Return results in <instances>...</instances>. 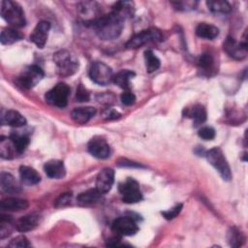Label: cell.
Returning a JSON list of instances; mask_svg holds the SVG:
<instances>
[{
  "label": "cell",
  "instance_id": "1",
  "mask_svg": "<svg viewBox=\"0 0 248 248\" xmlns=\"http://www.w3.org/2000/svg\"><path fill=\"white\" fill-rule=\"evenodd\" d=\"M124 20L125 18L123 16L111 11L109 14L89 20L88 24L95 30L100 39L112 40L121 34Z\"/></svg>",
  "mask_w": 248,
  "mask_h": 248
},
{
  "label": "cell",
  "instance_id": "2",
  "mask_svg": "<svg viewBox=\"0 0 248 248\" xmlns=\"http://www.w3.org/2000/svg\"><path fill=\"white\" fill-rule=\"evenodd\" d=\"M53 61L56 65L57 74L60 77H69L74 75L78 69V60L67 49H60L53 54Z\"/></svg>",
  "mask_w": 248,
  "mask_h": 248
},
{
  "label": "cell",
  "instance_id": "3",
  "mask_svg": "<svg viewBox=\"0 0 248 248\" xmlns=\"http://www.w3.org/2000/svg\"><path fill=\"white\" fill-rule=\"evenodd\" d=\"M1 16L14 28H20L26 24L24 12L21 6L11 0L1 2Z\"/></svg>",
  "mask_w": 248,
  "mask_h": 248
},
{
  "label": "cell",
  "instance_id": "4",
  "mask_svg": "<svg viewBox=\"0 0 248 248\" xmlns=\"http://www.w3.org/2000/svg\"><path fill=\"white\" fill-rule=\"evenodd\" d=\"M204 155L209 164L219 172L224 180L230 181L232 179L230 165L220 147H213L206 151Z\"/></svg>",
  "mask_w": 248,
  "mask_h": 248
},
{
  "label": "cell",
  "instance_id": "5",
  "mask_svg": "<svg viewBox=\"0 0 248 248\" xmlns=\"http://www.w3.org/2000/svg\"><path fill=\"white\" fill-rule=\"evenodd\" d=\"M44 76L45 74L41 67L38 65H29L21 71L20 75L17 77L16 82L22 88L30 89L37 85Z\"/></svg>",
  "mask_w": 248,
  "mask_h": 248
},
{
  "label": "cell",
  "instance_id": "6",
  "mask_svg": "<svg viewBox=\"0 0 248 248\" xmlns=\"http://www.w3.org/2000/svg\"><path fill=\"white\" fill-rule=\"evenodd\" d=\"M71 89L68 84L64 82L57 83L54 87L48 90L45 95V100L47 104L58 107L64 108L68 104V98L70 96Z\"/></svg>",
  "mask_w": 248,
  "mask_h": 248
},
{
  "label": "cell",
  "instance_id": "7",
  "mask_svg": "<svg viewBox=\"0 0 248 248\" xmlns=\"http://www.w3.org/2000/svg\"><path fill=\"white\" fill-rule=\"evenodd\" d=\"M90 78L99 85H108L112 81L113 73L109 66L101 61L93 62L89 68Z\"/></svg>",
  "mask_w": 248,
  "mask_h": 248
},
{
  "label": "cell",
  "instance_id": "8",
  "mask_svg": "<svg viewBox=\"0 0 248 248\" xmlns=\"http://www.w3.org/2000/svg\"><path fill=\"white\" fill-rule=\"evenodd\" d=\"M118 190L122 196V201L125 203H136L142 200V194L139 183L131 177H128L125 182L120 183Z\"/></svg>",
  "mask_w": 248,
  "mask_h": 248
},
{
  "label": "cell",
  "instance_id": "9",
  "mask_svg": "<svg viewBox=\"0 0 248 248\" xmlns=\"http://www.w3.org/2000/svg\"><path fill=\"white\" fill-rule=\"evenodd\" d=\"M162 40V34L159 30L151 28L143 30L136 35H134L127 43V48H138L147 43L160 42Z\"/></svg>",
  "mask_w": 248,
  "mask_h": 248
},
{
  "label": "cell",
  "instance_id": "10",
  "mask_svg": "<svg viewBox=\"0 0 248 248\" xmlns=\"http://www.w3.org/2000/svg\"><path fill=\"white\" fill-rule=\"evenodd\" d=\"M111 230L118 235H134L139 231L137 221L132 216H121L116 218L111 224Z\"/></svg>",
  "mask_w": 248,
  "mask_h": 248
},
{
  "label": "cell",
  "instance_id": "11",
  "mask_svg": "<svg viewBox=\"0 0 248 248\" xmlns=\"http://www.w3.org/2000/svg\"><path fill=\"white\" fill-rule=\"evenodd\" d=\"M224 50L229 56L235 60H242L247 55V42H236L233 38L228 37L223 44Z\"/></svg>",
  "mask_w": 248,
  "mask_h": 248
},
{
  "label": "cell",
  "instance_id": "12",
  "mask_svg": "<svg viewBox=\"0 0 248 248\" xmlns=\"http://www.w3.org/2000/svg\"><path fill=\"white\" fill-rule=\"evenodd\" d=\"M89 153L98 159H107L110 156V147L102 137L92 138L87 145Z\"/></svg>",
  "mask_w": 248,
  "mask_h": 248
},
{
  "label": "cell",
  "instance_id": "13",
  "mask_svg": "<svg viewBox=\"0 0 248 248\" xmlns=\"http://www.w3.org/2000/svg\"><path fill=\"white\" fill-rule=\"evenodd\" d=\"M114 182V170L110 168L103 169L96 177V189L101 194L108 193Z\"/></svg>",
  "mask_w": 248,
  "mask_h": 248
},
{
  "label": "cell",
  "instance_id": "14",
  "mask_svg": "<svg viewBox=\"0 0 248 248\" xmlns=\"http://www.w3.org/2000/svg\"><path fill=\"white\" fill-rule=\"evenodd\" d=\"M50 30V23L46 20L40 21L30 35V41L33 42L38 47L43 48L46 43L48 32Z\"/></svg>",
  "mask_w": 248,
  "mask_h": 248
},
{
  "label": "cell",
  "instance_id": "15",
  "mask_svg": "<svg viewBox=\"0 0 248 248\" xmlns=\"http://www.w3.org/2000/svg\"><path fill=\"white\" fill-rule=\"evenodd\" d=\"M0 188L3 193L17 194L21 191L18 181L9 172L2 171L0 174Z\"/></svg>",
  "mask_w": 248,
  "mask_h": 248
},
{
  "label": "cell",
  "instance_id": "16",
  "mask_svg": "<svg viewBox=\"0 0 248 248\" xmlns=\"http://www.w3.org/2000/svg\"><path fill=\"white\" fill-rule=\"evenodd\" d=\"M1 122L2 124L16 128H20L27 124L25 117L15 109H8L3 111L1 114Z\"/></svg>",
  "mask_w": 248,
  "mask_h": 248
},
{
  "label": "cell",
  "instance_id": "17",
  "mask_svg": "<svg viewBox=\"0 0 248 248\" xmlns=\"http://www.w3.org/2000/svg\"><path fill=\"white\" fill-rule=\"evenodd\" d=\"M44 170L49 178L60 179L66 175V168L60 160H49L44 165Z\"/></svg>",
  "mask_w": 248,
  "mask_h": 248
},
{
  "label": "cell",
  "instance_id": "18",
  "mask_svg": "<svg viewBox=\"0 0 248 248\" xmlns=\"http://www.w3.org/2000/svg\"><path fill=\"white\" fill-rule=\"evenodd\" d=\"M96 114V108L93 107L75 108L71 111L72 119L78 124L87 123Z\"/></svg>",
  "mask_w": 248,
  "mask_h": 248
},
{
  "label": "cell",
  "instance_id": "19",
  "mask_svg": "<svg viewBox=\"0 0 248 248\" xmlns=\"http://www.w3.org/2000/svg\"><path fill=\"white\" fill-rule=\"evenodd\" d=\"M40 223V216L36 213L27 214L19 218L16 223V228L20 232H25L34 230Z\"/></svg>",
  "mask_w": 248,
  "mask_h": 248
},
{
  "label": "cell",
  "instance_id": "20",
  "mask_svg": "<svg viewBox=\"0 0 248 248\" xmlns=\"http://www.w3.org/2000/svg\"><path fill=\"white\" fill-rule=\"evenodd\" d=\"M19 152L17 151L15 143L11 140L10 137H2L0 140V156L3 159L10 160L14 159L18 155Z\"/></svg>",
  "mask_w": 248,
  "mask_h": 248
},
{
  "label": "cell",
  "instance_id": "21",
  "mask_svg": "<svg viewBox=\"0 0 248 248\" xmlns=\"http://www.w3.org/2000/svg\"><path fill=\"white\" fill-rule=\"evenodd\" d=\"M29 203L26 200L19 198H7L1 201L0 208L6 211H20L28 207Z\"/></svg>",
  "mask_w": 248,
  "mask_h": 248
},
{
  "label": "cell",
  "instance_id": "22",
  "mask_svg": "<svg viewBox=\"0 0 248 248\" xmlns=\"http://www.w3.org/2000/svg\"><path fill=\"white\" fill-rule=\"evenodd\" d=\"M183 113L185 116L193 119L195 126H198L203 123L206 120V116H207L206 110L204 107L202 105H195L191 108H187L184 109Z\"/></svg>",
  "mask_w": 248,
  "mask_h": 248
},
{
  "label": "cell",
  "instance_id": "23",
  "mask_svg": "<svg viewBox=\"0 0 248 248\" xmlns=\"http://www.w3.org/2000/svg\"><path fill=\"white\" fill-rule=\"evenodd\" d=\"M102 196H103V194H101L96 188L89 189L85 192L80 193L78 196L77 201L81 205H89V204H94V203L100 202L102 201Z\"/></svg>",
  "mask_w": 248,
  "mask_h": 248
},
{
  "label": "cell",
  "instance_id": "24",
  "mask_svg": "<svg viewBox=\"0 0 248 248\" xmlns=\"http://www.w3.org/2000/svg\"><path fill=\"white\" fill-rule=\"evenodd\" d=\"M19 176L22 182L26 184H37L41 181V176L39 172L28 166L19 167Z\"/></svg>",
  "mask_w": 248,
  "mask_h": 248
},
{
  "label": "cell",
  "instance_id": "25",
  "mask_svg": "<svg viewBox=\"0 0 248 248\" xmlns=\"http://www.w3.org/2000/svg\"><path fill=\"white\" fill-rule=\"evenodd\" d=\"M196 34L201 38L213 40L219 35V29L213 24L202 22L197 26Z\"/></svg>",
  "mask_w": 248,
  "mask_h": 248
},
{
  "label": "cell",
  "instance_id": "26",
  "mask_svg": "<svg viewBox=\"0 0 248 248\" xmlns=\"http://www.w3.org/2000/svg\"><path fill=\"white\" fill-rule=\"evenodd\" d=\"M135 76L136 74L130 70H121L117 74L113 75L112 81L120 88L124 89V91L130 90V79Z\"/></svg>",
  "mask_w": 248,
  "mask_h": 248
},
{
  "label": "cell",
  "instance_id": "27",
  "mask_svg": "<svg viewBox=\"0 0 248 248\" xmlns=\"http://www.w3.org/2000/svg\"><path fill=\"white\" fill-rule=\"evenodd\" d=\"M9 137L15 143L19 154L22 153L26 149V147L28 146V144L30 142L29 135L26 133L20 132V131H13Z\"/></svg>",
  "mask_w": 248,
  "mask_h": 248
},
{
  "label": "cell",
  "instance_id": "28",
  "mask_svg": "<svg viewBox=\"0 0 248 248\" xmlns=\"http://www.w3.org/2000/svg\"><path fill=\"white\" fill-rule=\"evenodd\" d=\"M22 34L14 27L4 28L1 32L0 41L2 45H12L22 39Z\"/></svg>",
  "mask_w": 248,
  "mask_h": 248
},
{
  "label": "cell",
  "instance_id": "29",
  "mask_svg": "<svg viewBox=\"0 0 248 248\" xmlns=\"http://www.w3.org/2000/svg\"><path fill=\"white\" fill-rule=\"evenodd\" d=\"M134 3L131 1H118L112 6V12L117 13L124 18L130 16L134 13Z\"/></svg>",
  "mask_w": 248,
  "mask_h": 248
},
{
  "label": "cell",
  "instance_id": "30",
  "mask_svg": "<svg viewBox=\"0 0 248 248\" xmlns=\"http://www.w3.org/2000/svg\"><path fill=\"white\" fill-rule=\"evenodd\" d=\"M206 5L210 12L216 14H228L232 10L230 3L224 0H210L206 2Z\"/></svg>",
  "mask_w": 248,
  "mask_h": 248
},
{
  "label": "cell",
  "instance_id": "31",
  "mask_svg": "<svg viewBox=\"0 0 248 248\" xmlns=\"http://www.w3.org/2000/svg\"><path fill=\"white\" fill-rule=\"evenodd\" d=\"M227 238H228L229 244L232 247H239L245 241V237H244L243 233L236 227H232L229 230L228 234H227Z\"/></svg>",
  "mask_w": 248,
  "mask_h": 248
},
{
  "label": "cell",
  "instance_id": "32",
  "mask_svg": "<svg viewBox=\"0 0 248 248\" xmlns=\"http://www.w3.org/2000/svg\"><path fill=\"white\" fill-rule=\"evenodd\" d=\"M144 60L147 73H153L160 68V59L153 53L152 50L147 49L144 51Z\"/></svg>",
  "mask_w": 248,
  "mask_h": 248
},
{
  "label": "cell",
  "instance_id": "33",
  "mask_svg": "<svg viewBox=\"0 0 248 248\" xmlns=\"http://www.w3.org/2000/svg\"><path fill=\"white\" fill-rule=\"evenodd\" d=\"M12 218L9 215L1 214L0 217V238L3 239L11 234L12 232Z\"/></svg>",
  "mask_w": 248,
  "mask_h": 248
},
{
  "label": "cell",
  "instance_id": "34",
  "mask_svg": "<svg viewBox=\"0 0 248 248\" xmlns=\"http://www.w3.org/2000/svg\"><path fill=\"white\" fill-rule=\"evenodd\" d=\"M170 4L174 7V9L178 11H189L195 9L197 2L196 1H173Z\"/></svg>",
  "mask_w": 248,
  "mask_h": 248
},
{
  "label": "cell",
  "instance_id": "35",
  "mask_svg": "<svg viewBox=\"0 0 248 248\" xmlns=\"http://www.w3.org/2000/svg\"><path fill=\"white\" fill-rule=\"evenodd\" d=\"M9 247H20V248H23V247H29L31 246L30 242L28 241L27 237L24 236V235H17L16 236L15 238H13L9 244H8Z\"/></svg>",
  "mask_w": 248,
  "mask_h": 248
},
{
  "label": "cell",
  "instance_id": "36",
  "mask_svg": "<svg viewBox=\"0 0 248 248\" xmlns=\"http://www.w3.org/2000/svg\"><path fill=\"white\" fill-rule=\"evenodd\" d=\"M212 64H213V58L209 53H202L198 58V65L201 69L204 70V69L211 68Z\"/></svg>",
  "mask_w": 248,
  "mask_h": 248
},
{
  "label": "cell",
  "instance_id": "37",
  "mask_svg": "<svg viewBox=\"0 0 248 248\" xmlns=\"http://www.w3.org/2000/svg\"><path fill=\"white\" fill-rule=\"evenodd\" d=\"M198 135L200 138H202L204 140H211L215 138V130L212 127L204 126L201 128L198 132Z\"/></svg>",
  "mask_w": 248,
  "mask_h": 248
},
{
  "label": "cell",
  "instance_id": "38",
  "mask_svg": "<svg viewBox=\"0 0 248 248\" xmlns=\"http://www.w3.org/2000/svg\"><path fill=\"white\" fill-rule=\"evenodd\" d=\"M182 203H178L176 205H174L172 208L167 210V211H162V215L167 219V220H171L173 218H175L179 213L180 211L182 210Z\"/></svg>",
  "mask_w": 248,
  "mask_h": 248
},
{
  "label": "cell",
  "instance_id": "39",
  "mask_svg": "<svg viewBox=\"0 0 248 248\" xmlns=\"http://www.w3.org/2000/svg\"><path fill=\"white\" fill-rule=\"evenodd\" d=\"M120 100L122 102L123 105L125 106H132L135 104L136 102V96L133 92H131L130 90H125L121 96H120Z\"/></svg>",
  "mask_w": 248,
  "mask_h": 248
},
{
  "label": "cell",
  "instance_id": "40",
  "mask_svg": "<svg viewBox=\"0 0 248 248\" xmlns=\"http://www.w3.org/2000/svg\"><path fill=\"white\" fill-rule=\"evenodd\" d=\"M90 99L89 92L87 91L86 88L83 87L82 84H79L78 89H77V94H76V100L78 102H87Z\"/></svg>",
  "mask_w": 248,
  "mask_h": 248
},
{
  "label": "cell",
  "instance_id": "41",
  "mask_svg": "<svg viewBox=\"0 0 248 248\" xmlns=\"http://www.w3.org/2000/svg\"><path fill=\"white\" fill-rule=\"evenodd\" d=\"M71 199H72V193H64L55 201V206L60 207V206L68 205L71 202Z\"/></svg>",
  "mask_w": 248,
  "mask_h": 248
},
{
  "label": "cell",
  "instance_id": "42",
  "mask_svg": "<svg viewBox=\"0 0 248 248\" xmlns=\"http://www.w3.org/2000/svg\"><path fill=\"white\" fill-rule=\"evenodd\" d=\"M105 116H107V119H108V120L116 119L120 116V113H118L117 111H115L113 109H108L107 112L105 113Z\"/></svg>",
  "mask_w": 248,
  "mask_h": 248
},
{
  "label": "cell",
  "instance_id": "43",
  "mask_svg": "<svg viewBox=\"0 0 248 248\" xmlns=\"http://www.w3.org/2000/svg\"><path fill=\"white\" fill-rule=\"evenodd\" d=\"M118 166H123V167H126V166H129V167H140V165L137 164V163H134V162H128V161H123V163H118Z\"/></svg>",
  "mask_w": 248,
  "mask_h": 248
}]
</instances>
